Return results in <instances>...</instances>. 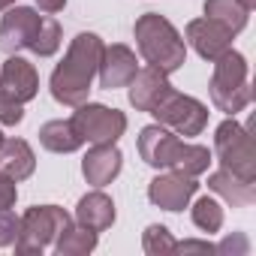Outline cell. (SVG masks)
<instances>
[{"label": "cell", "mask_w": 256, "mask_h": 256, "mask_svg": "<svg viewBox=\"0 0 256 256\" xmlns=\"http://www.w3.org/2000/svg\"><path fill=\"white\" fill-rule=\"evenodd\" d=\"M0 145H4V133H0Z\"/></svg>", "instance_id": "obj_33"}, {"label": "cell", "mask_w": 256, "mask_h": 256, "mask_svg": "<svg viewBox=\"0 0 256 256\" xmlns=\"http://www.w3.org/2000/svg\"><path fill=\"white\" fill-rule=\"evenodd\" d=\"M190 217H193V223H196V229H202V232H220V226H223V208H220V202L217 199H211V196H202V199H196V205L190 208Z\"/></svg>", "instance_id": "obj_22"}, {"label": "cell", "mask_w": 256, "mask_h": 256, "mask_svg": "<svg viewBox=\"0 0 256 256\" xmlns=\"http://www.w3.org/2000/svg\"><path fill=\"white\" fill-rule=\"evenodd\" d=\"M16 199H18V187H16V181H12L10 175L0 172V211L12 208V205H16Z\"/></svg>", "instance_id": "obj_27"}, {"label": "cell", "mask_w": 256, "mask_h": 256, "mask_svg": "<svg viewBox=\"0 0 256 256\" xmlns=\"http://www.w3.org/2000/svg\"><path fill=\"white\" fill-rule=\"evenodd\" d=\"M238 4H241L247 12H250V10H256V0H238Z\"/></svg>", "instance_id": "obj_31"}, {"label": "cell", "mask_w": 256, "mask_h": 256, "mask_svg": "<svg viewBox=\"0 0 256 256\" xmlns=\"http://www.w3.org/2000/svg\"><path fill=\"white\" fill-rule=\"evenodd\" d=\"M208 90H211V102L220 112L238 114L253 96L250 82H247V60H244V54H238L232 48L223 52L214 60V72H211Z\"/></svg>", "instance_id": "obj_4"}, {"label": "cell", "mask_w": 256, "mask_h": 256, "mask_svg": "<svg viewBox=\"0 0 256 256\" xmlns=\"http://www.w3.org/2000/svg\"><path fill=\"white\" fill-rule=\"evenodd\" d=\"M36 169V157L30 151V145L24 139H4V145H0V172L10 175L16 184L30 178Z\"/></svg>", "instance_id": "obj_18"}, {"label": "cell", "mask_w": 256, "mask_h": 256, "mask_svg": "<svg viewBox=\"0 0 256 256\" xmlns=\"http://www.w3.org/2000/svg\"><path fill=\"white\" fill-rule=\"evenodd\" d=\"M175 253H214V244L208 241H175Z\"/></svg>", "instance_id": "obj_29"}, {"label": "cell", "mask_w": 256, "mask_h": 256, "mask_svg": "<svg viewBox=\"0 0 256 256\" xmlns=\"http://www.w3.org/2000/svg\"><path fill=\"white\" fill-rule=\"evenodd\" d=\"M102 40L96 34H78L70 48H66V58L54 66L52 72V96L60 102V106H82L88 102V94H90V82L100 70V58H102Z\"/></svg>", "instance_id": "obj_1"}, {"label": "cell", "mask_w": 256, "mask_h": 256, "mask_svg": "<svg viewBox=\"0 0 256 256\" xmlns=\"http://www.w3.org/2000/svg\"><path fill=\"white\" fill-rule=\"evenodd\" d=\"M139 72V60L133 54V48H126L120 42L114 46H106L102 48V58H100V88L106 90H114V88H126L133 82V76Z\"/></svg>", "instance_id": "obj_12"}, {"label": "cell", "mask_w": 256, "mask_h": 256, "mask_svg": "<svg viewBox=\"0 0 256 256\" xmlns=\"http://www.w3.org/2000/svg\"><path fill=\"white\" fill-rule=\"evenodd\" d=\"M42 16H36L30 6H10L0 22V52L18 54L22 48H30L40 34Z\"/></svg>", "instance_id": "obj_9"}, {"label": "cell", "mask_w": 256, "mask_h": 256, "mask_svg": "<svg viewBox=\"0 0 256 256\" xmlns=\"http://www.w3.org/2000/svg\"><path fill=\"white\" fill-rule=\"evenodd\" d=\"M12 4H16V0H0V12H4V10H10Z\"/></svg>", "instance_id": "obj_32"}, {"label": "cell", "mask_w": 256, "mask_h": 256, "mask_svg": "<svg viewBox=\"0 0 256 256\" xmlns=\"http://www.w3.org/2000/svg\"><path fill=\"white\" fill-rule=\"evenodd\" d=\"M205 16L229 28L232 34H241L247 28V10L238 0H205Z\"/></svg>", "instance_id": "obj_21"}, {"label": "cell", "mask_w": 256, "mask_h": 256, "mask_svg": "<svg viewBox=\"0 0 256 256\" xmlns=\"http://www.w3.org/2000/svg\"><path fill=\"white\" fill-rule=\"evenodd\" d=\"M139 154L151 169H169V172L190 175V178L208 172V163H211L208 148L181 142L163 124H151L139 133Z\"/></svg>", "instance_id": "obj_2"}, {"label": "cell", "mask_w": 256, "mask_h": 256, "mask_svg": "<svg viewBox=\"0 0 256 256\" xmlns=\"http://www.w3.org/2000/svg\"><path fill=\"white\" fill-rule=\"evenodd\" d=\"M16 238H18V217L6 208V211H0V247L16 244Z\"/></svg>", "instance_id": "obj_25"}, {"label": "cell", "mask_w": 256, "mask_h": 256, "mask_svg": "<svg viewBox=\"0 0 256 256\" xmlns=\"http://www.w3.org/2000/svg\"><path fill=\"white\" fill-rule=\"evenodd\" d=\"M76 223L94 229V232H106L112 223H114V202L96 187L94 193L82 196L78 205H76Z\"/></svg>", "instance_id": "obj_17"}, {"label": "cell", "mask_w": 256, "mask_h": 256, "mask_svg": "<svg viewBox=\"0 0 256 256\" xmlns=\"http://www.w3.org/2000/svg\"><path fill=\"white\" fill-rule=\"evenodd\" d=\"M232 30L229 28H223L220 22H214V18H193L190 24H187V42L196 48V54L199 58H205V60H217L223 52H229L232 48Z\"/></svg>", "instance_id": "obj_13"}, {"label": "cell", "mask_w": 256, "mask_h": 256, "mask_svg": "<svg viewBox=\"0 0 256 256\" xmlns=\"http://www.w3.org/2000/svg\"><path fill=\"white\" fill-rule=\"evenodd\" d=\"M94 247H96V232L82 223H66L54 238V250L60 256H82V253H90Z\"/></svg>", "instance_id": "obj_20"}, {"label": "cell", "mask_w": 256, "mask_h": 256, "mask_svg": "<svg viewBox=\"0 0 256 256\" xmlns=\"http://www.w3.org/2000/svg\"><path fill=\"white\" fill-rule=\"evenodd\" d=\"M36 90H40V76H36L34 64L18 54H10L4 70H0V96L24 106L36 96Z\"/></svg>", "instance_id": "obj_10"}, {"label": "cell", "mask_w": 256, "mask_h": 256, "mask_svg": "<svg viewBox=\"0 0 256 256\" xmlns=\"http://www.w3.org/2000/svg\"><path fill=\"white\" fill-rule=\"evenodd\" d=\"M208 190L217 193L223 202H229L232 208H247L256 202V184L244 181L238 175H232L229 169H217L208 175Z\"/></svg>", "instance_id": "obj_16"}, {"label": "cell", "mask_w": 256, "mask_h": 256, "mask_svg": "<svg viewBox=\"0 0 256 256\" xmlns=\"http://www.w3.org/2000/svg\"><path fill=\"white\" fill-rule=\"evenodd\" d=\"M247 238L244 235H232V238H226V241H220V244H214V253H247Z\"/></svg>", "instance_id": "obj_28"}, {"label": "cell", "mask_w": 256, "mask_h": 256, "mask_svg": "<svg viewBox=\"0 0 256 256\" xmlns=\"http://www.w3.org/2000/svg\"><path fill=\"white\" fill-rule=\"evenodd\" d=\"M151 114L157 118V124H163L166 130H172L175 136H184V139L199 136L208 124V108L196 96H187L178 90H172Z\"/></svg>", "instance_id": "obj_8"}, {"label": "cell", "mask_w": 256, "mask_h": 256, "mask_svg": "<svg viewBox=\"0 0 256 256\" xmlns=\"http://www.w3.org/2000/svg\"><path fill=\"white\" fill-rule=\"evenodd\" d=\"M78 112L72 114V124L84 142L90 145H114L124 130H126V114L100 102H82L76 106Z\"/></svg>", "instance_id": "obj_7"}, {"label": "cell", "mask_w": 256, "mask_h": 256, "mask_svg": "<svg viewBox=\"0 0 256 256\" xmlns=\"http://www.w3.org/2000/svg\"><path fill=\"white\" fill-rule=\"evenodd\" d=\"M120 166H124V157L114 145H94L88 151V157L82 160V172H84V181L90 187L112 184L120 175Z\"/></svg>", "instance_id": "obj_15"}, {"label": "cell", "mask_w": 256, "mask_h": 256, "mask_svg": "<svg viewBox=\"0 0 256 256\" xmlns=\"http://www.w3.org/2000/svg\"><path fill=\"white\" fill-rule=\"evenodd\" d=\"M214 154L223 169L244 181H256V154H253V139L247 126H241L235 118H226L217 133H214Z\"/></svg>", "instance_id": "obj_5"}, {"label": "cell", "mask_w": 256, "mask_h": 256, "mask_svg": "<svg viewBox=\"0 0 256 256\" xmlns=\"http://www.w3.org/2000/svg\"><path fill=\"white\" fill-rule=\"evenodd\" d=\"M40 145L52 154H72L84 145V139L78 136L72 118L70 120H48L40 126Z\"/></svg>", "instance_id": "obj_19"}, {"label": "cell", "mask_w": 256, "mask_h": 256, "mask_svg": "<svg viewBox=\"0 0 256 256\" xmlns=\"http://www.w3.org/2000/svg\"><path fill=\"white\" fill-rule=\"evenodd\" d=\"M72 223L70 214L58 205H34L18 217V238H16V253H42L60 229Z\"/></svg>", "instance_id": "obj_6"}, {"label": "cell", "mask_w": 256, "mask_h": 256, "mask_svg": "<svg viewBox=\"0 0 256 256\" xmlns=\"http://www.w3.org/2000/svg\"><path fill=\"white\" fill-rule=\"evenodd\" d=\"M142 247L148 256H169V253H175V238L163 223H151L142 235Z\"/></svg>", "instance_id": "obj_23"}, {"label": "cell", "mask_w": 256, "mask_h": 256, "mask_svg": "<svg viewBox=\"0 0 256 256\" xmlns=\"http://www.w3.org/2000/svg\"><path fill=\"white\" fill-rule=\"evenodd\" d=\"M58 48H60V24H58L54 18H42L40 34H36V40H34L30 52H34V54H40V58H52Z\"/></svg>", "instance_id": "obj_24"}, {"label": "cell", "mask_w": 256, "mask_h": 256, "mask_svg": "<svg viewBox=\"0 0 256 256\" xmlns=\"http://www.w3.org/2000/svg\"><path fill=\"white\" fill-rule=\"evenodd\" d=\"M133 36H136V46L142 52V58L163 70L166 76L178 72L187 60V46L181 40V34L175 30V24L169 18H163L160 12H145L139 16L136 28H133Z\"/></svg>", "instance_id": "obj_3"}, {"label": "cell", "mask_w": 256, "mask_h": 256, "mask_svg": "<svg viewBox=\"0 0 256 256\" xmlns=\"http://www.w3.org/2000/svg\"><path fill=\"white\" fill-rule=\"evenodd\" d=\"M36 6L52 16V12H60V10L66 6V0H36Z\"/></svg>", "instance_id": "obj_30"}, {"label": "cell", "mask_w": 256, "mask_h": 256, "mask_svg": "<svg viewBox=\"0 0 256 256\" xmlns=\"http://www.w3.org/2000/svg\"><path fill=\"white\" fill-rule=\"evenodd\" d=\"M22 118H24V106L22 102H12V100L0 96V124L16 126V124H22Z\"/></svg>", "instance_id": "obj_26"}, {"label": "cell", "mask_w": 256, "mask_h": 256, "mask_svg": "<svg viewBox=\"0 0 256 256\" xmlns=\"http://www.w3.org/2000/svg\"><path fill=\"white\" fill-rule=\"evenodd\" d=\"M196 190H199L196 178L169 172V175H157V178L148 184V199H151L157 208H163V211H184Z\"/></svg>", "instance_id": "obj_14"}, {"label": "cell", "mask_w": 256, "mask_h": 256, "mask_svg": "<svg viewBox=\"0 0 256 256\" xmlns=\"http://www.w3.org/2000/svg\"><path fill=\"white\" fill-rule=\"evenodd\" d=\"M126 88H130V106H133L136 112H148V114L175 90V88L169 84V76H166L163 70L151 66V64H148L145 70H139Z\"/></svg>", "instance_id": "obj_11"}]
</instances>
